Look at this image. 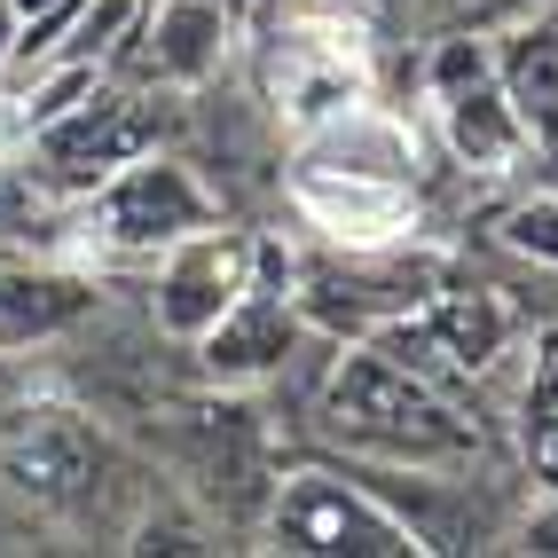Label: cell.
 <instances>
[{"mask_svg":"<svg viewBox=\"0 0 558 558\" xmlns=\"http://www.w3.org/2000/svg\"><path fill=\"white\" fill-rule=\"evenodd\" d=\"M323 433L362 464H440L457 472L480 449V425L457 409L449 386H433L425 369H409L401 354H386L378 339H354L323 378Z\"/></svg>","mask_w":558,"mask_h":558,"instance_id":"cell-1","label":"cell"},{"mask_svg":"<svg viewBox=\"0 0 558 558\" xmlns=\"http://www.w3.org/2000/svg\"><path fill=\"white\" fill-rule=\"evenodd\" d=\"M268 543L291 558H409V550H425L417 527L362 472H330V464H300L268 488Z\"/></svg>","mask_w":558,"mask_h":558,"instance_id":"cell-2","label":"cell"},{"mask_svg":"<svg viewBox=\"0 0 558 558\" xmlns=\"http://www.w3.org/2000/svg\"><path fill=\"white\" fill-rule=\"evenodd\" d=\"M425 110H433V134L440 150H449L464 173H511L527 150V126H519V110L496 80V40H440L425 56Z\"/></svg>","mask_w":558,"mask_h":558,"instance_id":"cell-3","label":"cell"},{"mask_svg":"<svg viewBox=\"0 0 558 558\" xmlns=\"http://www.w3.org/2000/svg\"><path fill=\"white\" fill-rule=\"evenodd\" d=\"M205 220H220V197L205 190L197 166H181L166 150H142L87 190V236L119 259H158L173 236L205 229Z\"/></svg>","mask_w":558,"mask_h":558,"instance_id":"cell-4","label":"cell"},{"mask_svg":"<svg viewBox=\"0 0 558 558\" xmlns=\"http://www.w3.org/2000/svg\"><path fill=\"white\" fill-rule=\"evenodd\" d=\"M259 276V236L229 229V220H205V229L173 236L158 259H150V315L166 339L197 347L205 330L229 315Z\"/></svg>","mask_w":558,"mask_h":558,"instance_id":"cell-5","label":"cell"},{"mask_svg":"<svg viewBox=\"0 0 558 558\" xmlns=\"http://www.w3.org/2000/svg\"><path fill=\"white\" fill-rule=\"evenodd\" d=\"M300 300H291V259L259 236V276H252V291L220 315L205 339H197V369L213 386H229V393H244V386H268L276 369L300 354Z\"/></svg>","mask_w":558,"mask_h":558,"instance_id":"cell-6","label":"cell"},{"mask_svg":"<svg viewBox=\"0 0 558 558\" xmlns=\"http://www.w3.org/2000/svg\"><path fill=\"white\" fill-rule=\"evenodd\" d=\"M142 150H158V126H150L134 87H110V80H95L48 126H32V166L48 181H63V190H95L102 173H119Z\"/></svg>","mask_w":558,"mask_h":558,"instance_id":"cell-7","label":"cell"},{"mask_svg":"<svg viewBox=\"0 0 558 558\" xmlns=\"http://www.w3.org/2000/svg\"><path fill=\"white\" fill-rule=\"evenodd\" d=\"M378 347L401 354L409 369H425L433 386H457V378H480L511 347V307L496 291H449L440 283L425 307H409L401 323L378 330Z\"/></svg>","mask_w":558,"mask_h":558,"instance_id":"cell-8","label":"cell"},{"mask_svg":"<svg viewBox=\"0 0 558 558\" xmlns=\"http://www.w3.org/2000/svg\"><path fill=\"white\" fill-rule=\"evenodd\" d=\"M119 48H134V63L158 87H213L236 48V16L229 0H150V9H134Z\"/></svg>","mask_w":558,"mask_h":558,"instance_id":"cell-9","label":"cell"},{"mask_svg":"<svg viewBox=\"0 0 558 558\" xmlns=\"http://www.w3.org/2000/svg\"><path fill=\"white\" fill-rule=\"evenodd\" d=\"M291 205H300L307 229H323L347 252H378L417 229L409 181H362V173H330V166H291Z\"/></svg>","mask_w":558,"mask_h":558,"instance_id":"cell-10","label":"cell"},{"mask_svg":"<svg viewBox=\"0 0 558 558\" xmlns=\"http://www.w3.org/2000/svg\"><path fill=\"white\" fill-rule=\"evenodd\" d=\"M300 166L362 173V181H417V134L362 95L347 110H330V119L300 126Z\"/></svg>","mask_w":558,"mask_h":558,"instance_id":"cell-11","label":"cell"},{"mask_svg":"<svg viewBox=\"0 0 558 558\" xmlns=\"http://www.w3.org/2000/svg\"><path fill=\"white\" fill-rule=\"evenodd\" d=\"M87 307H95L87 276H63V268H40V259L0 252V354L63 339L71 323H87Z\"/></svg>","mask_w":558,"mask_h":558,"instance_id":"cell-12","label":"cell"},{"mask_svg":"<svg viewBox=\"0 0 558 558\" xmlns=\"http://www.w3.org/2000/svg\"><path fill=\"white\" fill-rule=\"evenodd\" d=\"M9 472L32 496L71 504V496H87L95 472H102V433H87L71 409H32L16 425V440H9Z\"/></svg>","mask_w":558,"mask_h":558,"instance_id":"cell-13","label":"cell"},{"mask_svg":"<svg viewBox=\"0 0 558 558\" xmlns=\"http://www.w3.org/2000/svg\"><path fill=\"white\" fill-rule=\"evenodd\" d=\"M496 80L527 126V150L558 158V16H527L496 40Z\"/></svg>","mask_w":558,"mask_h":558,"instance_id":"cell-14","label":"cell"},{"mask_svg":"<svg viewBox=\"0 0 558 558\" xmlns=\"http://www.w3.org/2000/svg\"><path fill=\"white\" fill-rule=\"evenodd\" d=\"M347 102H362V56L347 40H323V32H291L276 48V110L291 126H315Z\"/></svg>","mask_w":558,"mask_h":558,"instance_id":"cell-15","label":"cell"},{"mask_svg":"<svg viewBox=\"0 0 558 558\" xmlns=\"http://www.w3.org/2000/svg\"><path fill=\"white\" fill-rule=\"evenodd\" d=\"M504 244L519 252V259H535V268H558V190H535V197H519L504 220Z\"/></svg>","mask_w":558,"mask_h":558,"instance_id":"cell-16","label":"cell"},{"mask_svg":"<svg viewBox=\"0 0 558 558\" xmlns=\"http://www.w3.org/2000/svg\"><path fill=\"white\" fill-rule=\"evenodd\" d=\"M527 472L543 496H558V369L527 393Z\"/></svg>","mask_w":558,"mask_h":558,"instance_id":"cell-17","label":"cell"},{"mask_svg":"<svg viewBox=\"0 0 558 558\" xmlns=\"http://www.w3.org/2000/svg\"><path fill=\"white\" fill-rule=\"evenodd\" d=\"M24 110H16V95H0V158H9V150H24Z\"/></svg>","mask_w":558,"mask_h":558,"instance_id":"cell-18","label":"cell"},{"mask_svg":"<svg viewBox=\"0 0 558 558\" xmlns=\"http://www.w3.org/2000/svg\"><path fill=\"white\" fill-rule=\"evenodd\" d=\"M527 550H558V496L527 519Z\"/></svg>","mask_w":558,"mask_h":558,"instance_id":"cell-19","label":"cell"},{"mask_svg":"<svg viewBox=\"0 0 558 558\" xmlns=\"http://www.w3.org/2000/svg\"><path fill=\"white\" fill-rule=\"evenodd\" d=\"M9 63H16V9L0 0V71H9Z\"/></svg>","mask_w":558,"mask_h":558,"instance_id":"cell-20","label":"cell"}]
</instances>
